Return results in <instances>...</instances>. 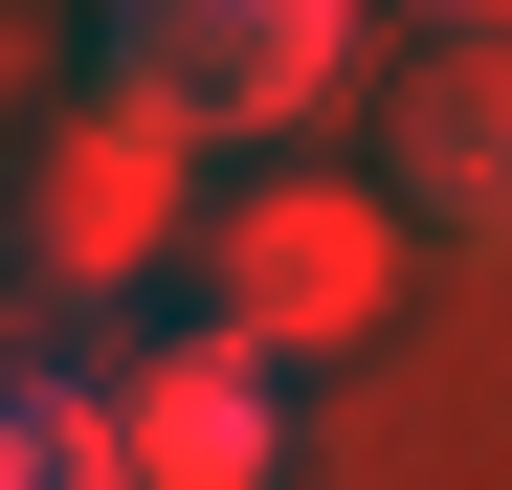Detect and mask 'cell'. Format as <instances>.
<instances>
[{
  "instance_id": "5b68a950",
  "label": "cell",
  "mask_w": 512,
  "mask_h": 490,
  "mask_svg": "<svg viewBox=\"0 0 512 490\" xmlns=\"http://www.w3.org/2000/svg\"><path fill=\"white\" fill-rule=\"evenodd\" d=\"M379 201H401L423 245H468V268H512V45H423V67H401Z\"/></svg>"
},
{
  "instance_id": "6da1fadb",
  "label": "cell",
  "mask_w": 512,
  "mask_h": 490,
  "mask_svg": "<svg viewBox=\"0 0 512 490\" xmlns=\"http://www.w3.org/2000/svg\"><path fill=\"white\" fill-rule=\"evenodd\" d=\"M45 424V490H268L290 468V357L245 335H156V357H90V379H23Z\"/></svg>"
},
{
  "instance_id": "7a4b0ae2",
  "label": "cell",
  "mask_w": 512,
  "mask_h": 490,
  "mask_svg": "<svg viewBox=\"0 0 512 490\" xmlns=\"http://www.w3.org/2000/svg\"><path fill=\"white\" fill-rule=\"evenodd\" d=\"M201 201H223V179H201V134H179V112H134L112 67H90V90L45 112L23 201H0V268H23L45 312H112V290H156V268L201 245Z\"/></svg>"
},
{
  "instance_id": "8992f818",
  "label": "cell",
  "mask_w": 512,
  "mask_h": 490,
  "mask_svg": "<svg viewBox=\"0 0 512 490\" xmlns=\"http://www.w3.org/2000/svg\"><path fill=\"white\" fill-rule=\"evenodd\" d=\"M401 23H423V45H512V0H401Z\"/></svg>"
},
{
  "instance_id": "52a82bcc",
  "label": "cell",
  "mask_w": 512,
  "mask_h": 490,
  "mask_svg": "<svg viewBox=\"0 0 512 490\" xmlns=\"http://www.w3.org/2000/svg\"><path fill=\"white\" fill-rule=\"evenodd\" d=\"M0 490H45V424H23V379H0Z\"/></svg>"
},
{
  "instance_id": "277c9868",
  "label": "cell",
  "mask_w": 512,
  "mask_h": 490,
  "mask_svg": "<svg viewBox=\"0 0 512 490\" xmlns=\"http://www.w3.org/2000/svg\"><path fill=\"white\" fill-rule=\"evenodd\" d=\"M334 45H357V0H90V67L134 112H179L201 156L223 134H312L334 112Z\"/></svg>"
},
{
  "instance_id": "3957f363",
  "label": "cell",
  "mask_w": 512,
  "mask_h": 490,
  "mask_svg": "<svg viewBox=\"0 0 512 490\" xmlns=\"http://www.w3.org/2000/svg\"><path fill=\"white\" fill-rule=\"evenodd\" d=\"M401 245L423 223L379 179H223L201 245H179V290H201V335H245V357H357L379 290H401Z\"/></svg>"
}]
</instances>
